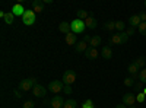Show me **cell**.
Segmentation results:
<instances>
[{
	"instance_id": "2",
	"label": "cell",
	"mask_w": 146,
	"mask_h": 108,
	"mask_svg": "<svg viewBox=\"0 0 146 108\" xmlns=\"http://www.w3.org/2000/svg\"><path fill=\"white\" fill-rule=\"evenodd\" d=\"M129 41V35L126 32H118V34H114L111 40H110V42L111 44H115V45H123Z\"/></svg>"
},
{
	"instance_id": "31",
	"label": "cell",
	"mask_w": 146,
	"mask_h": 108,
	"mask_svg": "<svg viewBox=\"0 0 146 108\" xmlns=\"http://www.w3.org/2000/svg\"><path fill=\"white\" fill-rule=\"evenodd\" d=\"M124 85L126 86H135V79L133 78H126L124 79Z\"/></svg>"
},
{
	"instance_id": "36",
	"label": "cell",
	"mask_w": 146,
	"mask_h": 108,
	"mask_svg": "<svg viewBox=\"0 0 146 108\" xmlns=\"http://www.w3.org/2000/svg\"><path fill=\"white\" fill-rule=\"evenodd\" d=\"M91 40H92L91 35H85V37H83V41L86 42V44H88V42H91Z\"/></svg>"
},
{
	"instance_id": "30",
	"label": "cell",
	"mask_w": 146,
	"mask_h": 108,
	"mask_svg": "<svg viewBox=\"0 0 146 108\" xmlns=\"http://www.w3.org/2000/svg\"><path fill=\"white\" fill-rule=\"evenodd\" d=\"M80 107H82V108H95V105H94V102H92L91 99H86Z\"/></svg>"
},
{
	"instance_id": "40",
	"label": "cell",
	"mask_w": 146,
	"mask_h": 108,
	"mask_svg": "<svg viewBox=\"0 0 146 108\" xmlns=\"http://www.w3.org/2000/svg\"><path fill=\"white\" fill-rule=\"evenodd\" d=\"M44 3H45V5H51L53 0H44Z\"/></svg>"
},
{
	"instance_id": "38",
	"label": "cell",
	"mask_w": 146,
	"mask_h": 108,
	"mask_svg": "<svg viewBox=\"0 0 146 108\" xmlns=\"http://www.w3.org/2000/svg\"><path fill=\"white\" fill-rule=\"evenodd\" d=\"M13 93H15L16 98H21V97H22V93H19V91H13Z\"/></svg>"
},
{
	"instance_id": "39",
	"label": "cell",
	"mask_w": 146,
	"mask_h": 108,
	"mask_svg": "<svg viewBox=\"0 0 146 108\" xmlns=\"http://www.w3.org/2000/svg\"><path fill=\"white\" fill-rule=\"evenodd\" d=\"M115 108H126V105L124 104H118V105H115Z\"/></svg>"
},
{
	"instance_id": "8",
	"label": "cell",
	"mask_w": 146,
	"mask_h": 108,
	"mask_svg": "<svg viewBox=\"0 0 146 108\" xmlns=\"http://www.w3.org/2000/svg\"><path fill=\"white\" fill-rule=\"evenodd\" d=\"M32 93L35 95L36 98H42V97H45L47 91H45V88L42 85H38V83H36V85L32 88Z\"/></svg>"
},
{
	"instance_id": "9",
	"label": "cell",
	"mask_w": 146,
	"mask_h": 108,
	"mask_svg": "<svg viewBox=\"0 0 146 108\" xmlns=\"http://www.w3.org/2000/svg\"><path fill=\"white\" fill-rule=\"evenodd\" d=\"M44 2L42 0H32V10L35 12V13H41V12H44Z\"/></svg>"
},
{
	"instance_id": "7",
	"label": "cell",
	"mask_w": 146,
	"mask_h": 108,
	"mask_svg": "<svg viewBox=\"0 0 146 108\" xmlns=\"http://www.w3.org/2000/svg\"><path fill=\"white\" fill-rule=\"evenodd\" d=\"M136 102V95L135 93H124L123 95V104L126 107H133Z\"/></svg>"
},
{
	"instance_id": "33",
	"label": "cell",
	"mask_w": 146,
	"mask_h": 108,
	"mask_svg": "<svg viewBox=\"0 0 146 108\" xmlns=\"http://www.w3.org/2000/svg\"><path fill=\"white\" fill-rule=\"evenodd\" d=\"M63 92H64V93H67V95H70V93H72V86H70V85H64Z\"/></svg>"
},
{
	"instance_id": "29",
	"label": "cell",
	"mask_w": 146,
	"mask_h": 108,
	"mask_svg": "<svg viewBox=\"0 0 146 108\" xmlns=\"http://www.w3.org/2000/svg\"><path fill=\"white\" fill-rule=\"evenodd\" d=\"M133 89H135L137 93H139V92H143V89H145V88H143V83H142V82H136L135 86H133Z\"/></svg>"
},
{
	"instance_id": "12",
	"label": "cell",
	"mask_w": 146,
	"mask_h": 108,
	"mask_svg": "<svg viewBox=\"0 0 146 108\" xmlns=\"http://www.w3.org/2000/svg\"><path fill=\"white\" fill-rule=\"evenodd\" d=\"M140 23H142V19H140L139 15H131V16L129 18V25H130L131 28H137Z\"/></svg>"
},
{
	"instance_id": "35",
	"label": "cell",
	"mask_w": 146,
	"mask_h": 108,
	"mask_svg": "<svg viewBox=\"0 0 146 108\" xmlns=\"http://www.w3.org/2000/svg\"><path fill=\"white\" fill-rule=\"evenodd\" d=\"M135 32H136V28H131V27L126 31V34L129 35V37H130V35H135Z\"/></svg>"
},
{
	"instance_id": "10",
	"label": "cell",
	"mask_w": 146,
	"mask_h": 108,
	"mask_svg": "<svg viewBox=\"0 0 146 108\" xmlns=\"http://www.w3.org/2000/svg\"><path fill=\"white\" fill-rule=\"evenodd\" d=\"M50 107H53V108H63L64 107V99L62 97H58V95H56V97L51 99Z\"/></svg>"
},
{
	"instance_id": "23",
	"label": "cell",
	"mask_w": 146,
	"mask_h": 108,
	"mask_svg": "<svg viewBox=\"0 0 146 108\" xmlns=\"http://www.w3.org/2000/svg\"><path fill=\"white\" fill-rule=\"evenodd\" d=\"M13 19H15V15L12 13V12L6 13V15H5V18H3V21L7 23V25H12V23H13Z\"/></svg>"
},
{
	"instance_id": "42",
	"label": "cell",
	"mask_w": 146,
	"mask_h": 108,
	"mask_svg": "<svg viewBox=\"0 0 146 108\" xmlns=\"http://www.w3.org/2000/svg\"><path fill=\"white\" fill-rule=\"evenodd\" d=\"M129 108H136V107H135V105H133V107H129Z\"/></svg>"
},
{
	"instance_id": "5",
	"label": "cell",
	"mask_w": 146,
	"mask_h": 108,
	"mask_svg": "<svg viewBox=\"0 0 146 108\" xmlns=\"http://www.w3.org/2000/svg\"><path fill=\"white\" fill-rule=\"evenodd\" d=\"M76 82V72L75 70H66L63 73V83L64 85H72Z\"/></svg>"
},
{
	"instance_id": "3",
	"label": "cell",
	"mask_w": 146,
	"mask_h": 108,
	"mask_svg": "<svg viewBox=\"0 0 146 108\" xmlns=\"http://www.w3.org/2000/svg\"><path fill=\"white\" fill-rule=\"evenodd\" d=\"M70 28H72V32L73 34H82L85 31V28H86V25H85V21H80V19H75L70 22Z\"/></svg>"
},
{
	"instance_id": "15",
	"label": "cell",
	"mask_w": 146,
	"mask_h": 108,
	"mask_svg": "<svg viewBox=\"0 0 146 108\" xmlns=\"http://www.w3.org/2000/svg\"><path fill=\"white\" fill-rule=\"evenodd\" d=\"M101 56H102V58H105V60H111V58H113V50H111V47H108V45L102 47Z\"/></svg>"
},
{
	"instance_id": "44",
	"label": "cell",
	"mask_w": 146,
	"mask_h": 108,
	"mask_svg": "<svg viewBox=\"0 0 146 108\" xmlns=\"http://www.w3.org/2000/svg\"><path fill=\"white\" fill-rule=\"evenodd\" d=\"M145 7H146V2H145Z\"/></svg>"
},
{
	"instance_id": "37",
	"label": "cell",
	"mask_w": 146,
	"mask_h": 108,
	"mask_svg": "<svg viewBox=\"0 0 146 108\" xmlns=\"http://www.w3.org/2000/svg\"><path fill=\"white\" fill-rule=\"evenodd\" d=\"M139 16H140L142 22H146V12H142V13H139Z\"/></svg>"
},
{
	"instance_id": "13",
	"label": "cell",
	"mask_w": 146,
	"mask_h": 108,
	"mask_svg": "<svg viewBox=\"0 0 146 108\" xmlns=\"http://www.w3.org/2000/svg\"><path fill=\"white\" fill-rule=\"evenodd\" d=\"M137 70H139V67H137L135 63H130V64H129V67H127V72L131 75V78L135 79V80H137V79H139V73H137Z\"/></svg>"
},
{
	"instance_id": "25",
	"label": "cell",
	"mask_w": 146,
	"mask_h": 108,
	"mask_svg": "<svg viewBox=\"0 0 146 108\" xmlns=\"http://www.w3.org/2000/svg\"><path fill=\"white\" fill-rule=\"evenodd\" d=\"M139 82H142L143 85H146V67L139 72Z\"/></svg>"
},
{
	"instance_id": "14",
	"label": "cell",
	"mask_w": 146,
	"mask_h": 108,
	"mask_svg": "<svg viewBox=\"0 0 146 108\" xmlns=\"http://www.w3.org/2000/svg\"><path fill=\"white\" fill-rule=\"evenodd\" d=\"M12 13H13L15 16H23V13H25V9H23V6L21 5V3H18V5H15L13 7H12Z\"/></svg>"
},
{
	"instance_id": "34",
	"label": "cell",
	"mask_w": 146,
	"mask_h": 108,
	"mask_svg": "<svg viewBox=\"0 0 146 108\" xmlns=\"http://www.w3.org/2000/svg\"><path fill=\"white\" fill-rule=\"evenodd\" d=\"M34 107H35V104L32 101H27L25 104H23V108H34Z\"/></svg>"
},
{
	"instance_id": "16",
	"label": "cell",
	"mask_w": 146,
	"mask_h": 108,
	"mask_svg": "<svg viewBox=\"0 0 146 108\" xmlns=\"http://www.w3.org/2000/svg\"><path fill=\"white\" fill-rule=\"evenodd\" d=\"M85 25H86V28H89V29H95L96 27H98V21H96L95 18H92V16H89L86 21H85Z\"/></svg>"
},
{
	"instance_id": "11",
	"label": "cell",
	"mask_w": 146,
	"mask_h": 108,
	"mask_svg": "<svg viewBox=\"0 0 146 108\" xmlns=\"http://www.w3.org/2000/svg\"><path fill=\"white\" fill-rule=\"evenodd\" d=\"M98 56H100L98 50L94 48V47H89V48H88L86 51H85V57L89 58V60H95V58H98Z\"/></svg>"
},
{
	"instance_id": "26",
	"label": "cell",
	"mask_w": 146,
	"mask_h": 108,
	"mask_svg": "<svg viewBox=\"0 0 146 108\" xmlns=\"http://www.w3.org/2000/svg\"><path fill=\"white\" fill-rule=\"evenodd\" d=\"M76 107H78V102L75 99H67L64 102V107L63 108H76Z\"/></svg>"
},
{
	"instance_id": "43",
	"label": "cell",
	"mask_w": 146,
	"mask_h": 108,
	"mask_svg": "<svg viewBox=\"0 0 146 108\" xmlns=\"http://www.w3.org/2000/svg\"><path fill=\"white\" fill-rule=\"evenodd\" d=\"M47 108H53V107H47Z\"/></svg>"
},
{
	"instance_id": "19",
	"label": "cell",
	"mask_w": 146,
	"mask_h": 108,
	"mask_svg": "<svg viewBox=\"0 0 146 108\" xmlns=\"http://www.w3.org/2000/svg\"><path fill=\"white\" fill-rule=\"evenodd\" d=\"M102 42V38L100 37V35H94L91 42H89V47H94V48H96V47H100Z\"/></svg>"
},
{
	"instance_id": "21",
	"label": "cell",
	"mask_w": 146,
	"mask_h": 108,
	"mask_svg": "<svg viewBox=\"0 0 146 108\" xmlns=\"http://www.w3.org/2000/svg\"><path fill=\"white\" fill-rule=\"evenodd\" d=\"M133 63L139 67V70H140V69H145V66H146V57H137Z\"/></svg>"
},
{
	"instance_id": "17",
	"label": "cell",
	"mask_w": 146,
	"mask_h": 108,
	"mask_svg": "<svg viewBox=\"0 0 146 108\" xmlns=\"http://www.w3.org/2000/svg\"><path fill=\"white\" fill-rule=\"evenodd\" d=\"M58 29H60V32H63V34H70L72 32V28H70V22H62L58 25Z\"/></svg>"
},
{
	"instance_id": "4",
	"label": "cell",
	"mask_w": 146,
	"mask_h": 108,
	"mask_svg": "<svg viewBox=\"0 0 146 108\" xmlns=\"http://www.w3.org/2000/svg\"><path fill=\"white\" fill-rule=\"evenodd\" d=\"M35 85H36V79H34V78H28V79L21 80L18 88H19L21 91H29V89L34 88Z\"/></svg>"
},
{
	"instance_id": "1",
	"label": "cell",
	"mask_w": 146,
	"mask_h": 108,
	"mask_svg": "<svg viewBox=\"0 0 146 108\" xmlns=\"http://www.w3.org/2000/svg\"><path fill=\"white\" fill-rule=\"evenodd\" d=\"M35 21H36L35 12H34L32 9L25 10V13H23V16H22V23H23V25L31 27V25H34V23H35Z\"/></svg>"
},
{
	"instance_id": "18",
	"label": "cell",
	"mask_w": 146,
	"mask_h": 108,
	"mask_svg": "<svg viewBox=\"0 0 146 108\" xmlns=\"http://www.w3.org/2000/svg\"><path fill=\"white\" fill-rule=\"evenodd\" d=\"M88 48H89V47L86 45V42H85L83 40H82V41H79V42L76 44V47H75L76 53H85V51H86Z\"/></svg>"
},
{
	"instance_id": "27",
	"label": "cell",
	"mask_w": 146,
	"mask_h": 108,
	"mask_svg": "<svg viewBox=\"0 0 146 108\" xmlns=\"http://www.w3.org/2000/svg\"><path fill=\"white\" fill-rule=\"evenodd\" d=\"M124 28H126V23H124L123 21H117V22H115V29H117V31L123 32Z\"/></svg>"
},
{
	"instance_id": "28",
	"label": "cell",
	"mask_w": 146,
	"mask_h": 108,
	"mask_svg": "<svg viewBox=\"0 0 146 108\" xmlns=\"http://www.w3.org/2000/svg\"><path fill=\"white\" fill-rule=\"evenodd\" d=\"M137 31L140 35H146V22H142L140 25L137 27Z\"/></svg>"
},
{
	"instance_id": "22",
	"label": "cell",
	"mask_w": 146,
	"mask_h": 108,
	"mask_svg": "<svg viewBox=\"0 0 146 108\" xmlns=\"http://www.w3.org/2000/svg\"><path fill=\"white\" fill-rule=\"evenodd\" d=\"M76 15H78V19H80V21H86V19L89 18L88 12H86V10H83V9H79V10L76 12Z\"/></svg>"
},
{
	"instance_id": "20",
	"label": "cell",
	"mask_w": 146,
	"mask_h": 108,
	"mask_svg": "<svg viewBox=\"0 0 146 108\" xmlns=\"http://www.w3.org/2000/svg\"><path fill=\"white\" fill-rule=\"evenodd\" d=\"M64 40H66V44H67V45H75V44H78V42H76V34H73V32L67 34Z\"/></svg>"
},
{
	"instance_id": "6",
	"label": "cell",
	"mask_w": 146,
	"mask_h": 108,
	"mask_svg": "<svg viewBox=\"0 0 146 108\" xmlns=\"http://www.w3.org/2000/svg\"><path fill=\"white\" fill-rule=\"evenodd\" d=\"M63 88H64L63 80H53V82H50V85H48V89H50V92H53V93L62 92Z\"/></svg>"
},
{
	"instance_id": "24",
	"label": "cell",
	"mask_w": 146,
	"mask_h": 108,
	"mask_svg": "<svg viewBox=\"0 0 146 108\" xmlns=\"http://www.w3.org/2000/svg\"><path fill=\"white\" fill-rule=\"evenodd\" d=\"M104 28H105L107 31H114V29H115V22H114V21L105 22V23H104Z\"/></svg>"
},
{
	"instance_id": "41",
	"label": "cell",
	"mask_w": 146,
	"mask_h": 108,
	"mask_svg": "<svg viewBox=\"0 0 146 108\" xmlns=\"http://www.w3.org/2000/svg\"><path fill=\"white\" fill-rule=\"evenodd\" d=\"M143 93H145V95H146V88H145V89H143Z\"/></svg>"
},
{
	"instance_id": "32",
	"label": "cell",
	"mask_w": 146,
	"mask_h": 108,
	"mask_svg": "<svg viewBox=\"0 0 146 108\" xmlns=\"http://www.w3.org/2000/svg\"><path fill=\"white\" fill-rule=\"evenodd\" d=\"M145 98H146V95H145L143 92H139V93H137V97H136V101L142 104V102H145Z\"/></svg>"
}]
</instances>
